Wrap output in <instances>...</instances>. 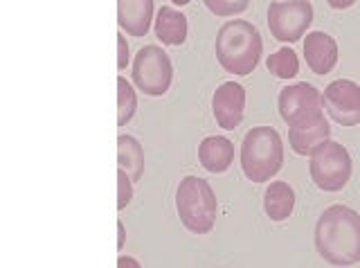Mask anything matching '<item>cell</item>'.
I'll list each match as a JSON object with an SVG mask.
<instances>
[{"instance_id":"13","label":"cell","mask_w":360,"mask_h":268,"mask_svg":"<svg viewBox=\"0 0 360 268\" xmlns=\"http://www.w3.org/2000/svg\"><path fill=\"white\" fill-rule=\"evenodd\" d=\"M329 136H331V125L324 115L309 122V125L288 129V142L297 155H311L324 142H329Z\"/></svg>"},{"instance_id":"21","label":"cell","mask_w":360,"mask_h":268,"mask_svg":"<svg viewBox=\"0 0 360 268\" xmlns=\"http://www.w3.org/2000/svg\"><path fill=\"white\" fill-rule=\"evenodd\" d=\"M133 198V181L131 176L124 172V170H117V210H124Z\"/></svg>"},{"instance_id":"12","label":"cell","mask_w":360,"mask_h":268,"mask_svg":"<svg viewBox=\"0 0 360 268\" xmlns=\"http://www.w3.org/2000/svg\"><path fill=\"white\" fill-rule=\"evenodd\" d=\"M153 0H117V23L131 37H144L153 20Z\"/></svg>"},{"instance_id":"22","label":"cell","mask_w":360,"mask_h":268,"mask_svg":"<svg viewBox=\"0 0 360 268\" xmlns=\"http://www.w3.org/2000/svg\"><path fill=\"white\" fill-rule=\"evenodd\" d=\"M117 46H120V54H117V68L124 70L129 65V43L124 41V34H117Z\"/></svg>"},{"instance_id":"23","label":"cell","mask_w":360,"mask_h":268,"mask_svg":"<svg viewBox=\"0 0 360 268\" xmlns=\"http://www.w3.org/2000/svg\"><path fill=\"white\" fill-rule=\"evenodd\" d=\"M117 268H142V266H140V262H135L133 257L122 255L120 260H117Z\"/></svg>"},{"instance_id":"1","label":"cell","mask_w":360,"mask_h":268,"mask_svg":"<svg viewBox=\"0 0 360 268\" xmlns=\"http://www.w3.org/2000/svg\"><path fill=\"white\" fill-rule=\"evenodd\" d=\"M315 250L326 264L354 266L360 262V215L347 205L326 208L315 223Z\"/></svg>"},{"instance_id":"11","label":"cell","mask_w":360,"mask_h":268,"mask_svg":"<svg viewBox=\"0 0 360 268\" xmlns=\"http://www.w3.org/2000/svg\"><path fill=\"white\" fill-rule=\"evenodd\" d=\"M304 61L315 75H329L338 63V43L326 32H309L304 37Z\"/></svg>"},{"instance_id":"20","label":"cell","mask_w":360,"mask_h":268,"mask_svg":"<svg viewBox=\"0 0 360 268\" xmlns=\"http://www.w3.org/2000/svg\"><path fill=\"white\" fill-rule=\"evenodd\" d=\"M202 3L214 16H232L245 12L250 0H202Z\"/></svg>"},{"instance_id":"19","label":"cell","mask_w":360,"mask_h":268,"mask_svg":"<svg viewBox=\"0 0 360 268\" xmlns=\"http://www.w3.org/2000/svg\"><path fill=\"white\" fill-rule=\"evenodd\" d=\"M117 125L124 127L129 125L135 115V108H138V97H135L133 86L124 79V77H117Z\"/></svg>"},{"instance_id":"2","label":"cell","mask_w":360,"mask_h":268,"mask_svg":"<svg viewBox=\"0 0 360 268\" xmlns=\"http://www.w3.org/2000/svg\"><path fill=\"white\" fill-rule=\"evenodd\" d=\"M217 61L230 75H250L264 52V41L250 20L236 18L219 27L217 34Z\"/></svg>"},{"instance_id":"16","label":"cell","mask_w":360,"mask_h":268,"mask_svg":"<svg viewBox=\"0 0 360 268\" xmlns=\"http://www.w3.org/2000/svg\"><path fill=\"white\" fill-rule=\"evenodd\" d=\"M295 208V192L286 181L270 183L264 194V210L270 221H286Z\"/></svg>"},{"instance_id":"5","label":"cell","mask_w":360,"mask_h":268,"mask_svg":"<svg viewBox=\"0 0 360 268\" xmlns=\"http://www.w3.org/2000/svg\"><path fill=\"white\" fill-rule=\"evenodd\" d=\"M309 172H311V181L322 192H340L349 183V178H352L354 162L345 144L329 140L311 153Z\"/></svg>"},{"instance_id":"17","label":"cell","mask_w":360,"mask_h":268,"mask_svg":"<svg viewBox=\"0 0 360 268\" xmlns=\"http://www.w3.org/2000/svg\"><path fill=\"white\" fill-rule=\"evenodd\" d=\"M117 170H124L133 183L142 181L144 176V149L133 136L117 138Z\"/></svg>"},{"instance_id":"8","label":"cell","mask_w":360,"mask_h":268,"mask_svg":"<svg viewBox=\"0 0 360 268\" xmlns=\"http://www.w3.org/2000/svg\"><path fill=\"white\" fill-rule=\"evenodd\" d=\"M277 108H279L281 120L288 125V129L309 125V122L324 115L322 113V108H324L322 93L307 82L290 84L286 88H281L279 99H277Z\"/></svg>"},{"instance_id":"10","label":"cell","mask_w":360,"mask_h":268,"mask_svg":"<svg viewBox=\"0 0 360 268\" xmlns=\"http://www.w3.org/2000/svg\"><path fill=\"white\" fill-rule=\"evenodd\" d=\"M245 110V88L236 82L221 84L212 97V113L223 131H232L241 125Z\"/></svg>"},{"instance_id":"4","label":"cell","mask_w":360,"mask_h":268,"mask_svg":"<svg viewBox=\"0 0 360 268\" xmlns=\"http://www.w3.org/2000/svg\"><path fill=\"white\" fill-rule=\"evenodd\" d=\"M180 223L194 234H207L217 221V196L205 178L185 176L176 189Z\"/></svg>"},{"instance_id":"3","label":"cell","mask_w":360,"mask_h":268,"mask_svg":"<svg viewBox=\"0 0 360 268\" xmlns=\"http://www.w3.org/2000/svg\"><path fill=\"white\" fill-rule=\"evenodd\" d=\"M284 165V142L277 129L255 127L241 142V167L248 181L266 183Z\"/></svg>"},{"instance_id":"18","label":"cell","mask_w":360,"mask_h":268,"mask_svg":"<svg viewBox=\"0 0 360 268\" xmlns=\"http://www.w3.org/2000/svg\"><path fill=\"white\" fill-rule=\"evenodd\" d=\"M268 72L277 77V79H292L300 72V59L292 48H279L277 52H273L266 61Z\"/></svg>"},{"instance_id":"6","label":"cell","mask_w":360,"mask_h":268,"mask_svg":"<svg viewBox=\"0 0 360 268\" xmlns=\"http://www.w3.org/2000/svg\"><path fill=\"white\" fill-rule=\"evenodd\" d=\"M174 79V65L167 52L158 46H144L133 61V82L144 95L160 97Z\"/></svg>"},{"instance_id":"26","label":"cell","mask_w":360,"mask_h":268,"mask_svg":"<svg viewBox=\"0 0 360 268\" xmlns=\"http://www.w3.org/2000/svg\"><path fill=\"white\" fill-rule=\"evenodd\" d=\"M174 5H178V7H183V5H187V3H191V0H172Z\"/></svg>"},{"instance_id":"7","label":"cell","mask_w":360,"mask_h":268,"mask_svg":"<svg viewBox=\"0 0 360 268\" xmlns=\"http://www.w3.org/2000/svg\"><path fill=\"white\" fill-rule=\"evenodd\" d=\"M268 30L279 43H295L313 23L309 0H275L268 5Z\"/></svg>"},{"instance_id":"24","label":"cell","mask_w":360,"mask_h":268,"mask_svg":"<svg viewBox=\"0 0 360 268\" xmlns=\"http://www.w3.org/2000/svg\"><path fill=\"white\" fill-rule=\"evenodd\" d=\"M326 3H329L333 9H349L356 3V0H326Z\"/></svg>"},{"instance_id":"9","label":"cell","mask_w":360,"mask_h":268,"mask_svg":"<svg viewBox=\"0 0 360 268\" xmlns=\"http://www.w3.org/2000/svg\"><path fill=\"white\" fill-rule=\"evenodd\" d=\"M322 104L326 115L340 127L360 125V86L352 79H335L324 88Z\"/></svg>"},{"instance_id":"25","label":"cell","mask_w":360,"mask_h":268,"mask_svg":"<svg viewBox=\"0 0 360 268\" xmlns=\"http://www.w3.org/2000/svg\"><path fill=\"white\" fill-rule=\"evenodd\" d=\"M117 228H120V243H117V248H122L124 245V239H127V234H124V223L117 221Z\"/></svg>"},{"instance_id":"15","label":"cell","mask_w":360,"mask_h":268,"mask_svg":"<svg viewBox=\"0 0 360 268\" xmlns=\"http://www.w3.org/2000/svg\"><path fill=\"white\" fill-rule=\"evenodd\" d=\"M155 37L165 46H183L187 39V18L172 7H160L155 16Z\"/></svg>"},{"instance_id":"14","label":"cell","mask_w":360,"mask_h":268,"mask_svg":"<svg viewBox=\"0 0 360 268\" xmlns=\"http://www.w3.org/2000/svg\"><path fill=\"white\" fill-rule=\"evenodd\" d=\"M198 160L212 174H223L232 167L234 144L223 136H210L198 144Z\"/></svg>"}]
</instances>
